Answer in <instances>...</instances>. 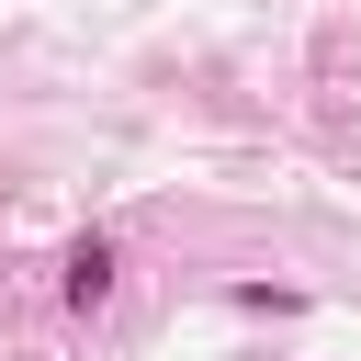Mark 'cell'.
<instances>
[{
	"label": "cell",
	"instance_id": "obj_1",
	"mask_svg": "<svg viewBox=\"0 0 361 361\" xmlns=\"http://www.w3.org/2000/svg\"><path fill=\"white\" fill-rule=\"evenodd\" d=\"M68 305H79V316H90V305H113V248H102V237H79V248H68Z\"/></svg>",
	"mask_w": 361,
	"mask_h": 361
}]
</instances>
